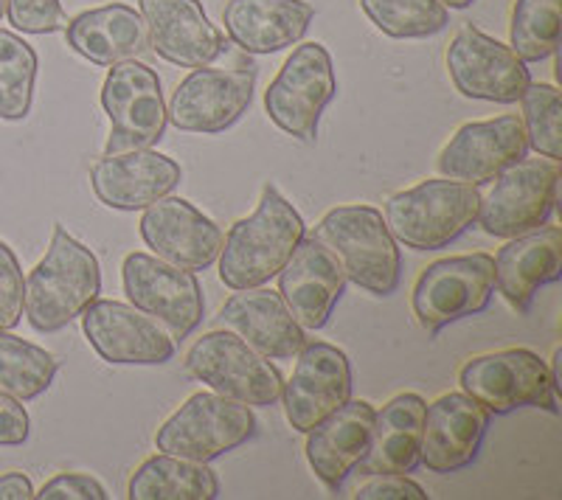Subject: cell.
Returning a JSON list of instances; mask_svg holds the SVG:
<instances>
[{"mask_svg":"<svg viewBox=\"0 0 562 500\" xmlns=\"http://www.w3.org/2000/svg\"><path fill=\"white\" fill-rule=\"evenodd\" d=\"M29 433H32V419H29L23 402L0 391V447L26 444Z\"/></svg>","mask_w":562,"mask_h":500,"instance_id":"39","label":"cell"},{"mask_svg":"<svg viewBox=\"0 0 562 500\" xmlns=\"http://www.w3.org/2000/svg\"><path fill=\"white\" fill-rule=\"evenodd\" d=\"M459 383L461 391L498 417L518 408H546L549 413H560V383H554L546 360L529 349H504L467 360Z\"/></svg>","mask_w":562,"mask_h":500,"instance_id":"5","label":"cell"},{"mask_svg":"<svg viewBox=\"0 0 562 500\" xmlns=\"http://www.w3.org/2000/svg\"><path fill=\"white\" fill-rule=\"evenodd\" d=\"M34 498L40 500H104L110 498L97 478L82 473H63L45 484Z\"/></svg>","mask_w":562,"mask_h":500,"instance_id":"38","label":"cell"},{"mask_svg":"<svg viewBox=\"0 0 562 500\" xmlns=\"http://www.w3.org/2000/svg\"><path fill=\"white\" fill-rule=\"evenodd\" d=\"M7 14V0H0V18Z\"/></svg>","mask_w":562,"mask_h":500,"instance_id":"42","label":"cell"},{"mask_svg":"<svg viewBox=\"0 0 562 500\" xmlns=\"http://www.w3.org/2000/svg\"><path fill=\"white\" fill-rule=\"evenodd\" d=\"M374 413V405L366 399H349L307 430V462L326 489L338 492L349 473L358 469L369 447Z\"/></svg>","mask_w":562,"mask_h":500,"instance_id":"25","label":"cell"},{"mask_svg":"<svg viewBox=\"0 0 562 500\" xmlns=\"http://www.w3.org/2000/svg\"><path fill=\"white\" fill-rule=\"evenodd\" d=\"M102 107L110 118L104 155L149 149L167 133V102L160 79L138 59L110 65L102 88Z\"/></svg>","mask_w":562,"mask_h":500,"instance_id":"11","label":"cell"},{"mask_svg":"<svg viewBox=\"0 0 562 500\" xmlns=\"http://www.w3.org/2000/svg\"><path fill=\"white\" fill-rule=\"evenodd\" d=\"M562 0H518L512 12V52L524 63H543L560 45Z\"/></svg>","mask_w":562,"mask_h":500,"instance_id":"33","label":"cell"},{"mask_svg":"<svg viewBox=\"0 0 562 500\" xmlns=\"http://www.w3.org/2000/svg\"><path fill=\"white\" fill-rule=\"evenodd\" d=\"M79 318L93 352L110 366H164L178 352L172 334L133 304L97 298Z\"/></svg>","mask_w":562,"mask_h":500,"instance_id":"13","label":"cell"},{"mask_svg":"<svg viewBox=\"0 0 562 500\" xmlns=\"http://www.w3.org/2000/svg\"><path fill=\"white\" fill-rule=\"evenodd\" d=\"M448 73L461 96L495 104L520 102L531 84L529 68L512 45L486 37L473 26H464L450 39Z\"/></svg>","mask_w":562,"mask_h":500,"instance_id":"15","label":"cell"},{"mask_svg":"<svg viewBox=\"0 0 562 500\" xmlns=\"http://www.w3.org/2000/svg\"><path fill=\"white\" fill-rule=\"evenodd\" d=\"M138 228L147 248H153L160 262L192 273L211 268L223 250L220 225L194 208L189 200L172 194L144 208Z\"/></svg>","mask_w":562,"mask_h":500,"instance_id":"16","label":"cell"},{"mask_svg":"<svg viewBox=\"0 0 562 500\" xmlns=\"http://www.w3.org/2000/svg\"><path fill=\"white\" fill-rule=\"evenodd\" d=\"M366 18L394 39L434 37L448 26V7L441 0H360Z\"/></svg>","mask_w":562,"mask_h":500,"instance_id":"32","label":"cell"},{"mask_svg":"<svg viewBox=\"0 0 562 500\" xmlns=\"http://www.w3.org/2000/svg\"><path fill=\"white\" fill-rule=\"evenodd\" d=\"M495 264V287L509 302L512 309L529 312L535 295L546 284L560 282L562 276V231L557 225L535 228L529 234L512 237Z\"/></svg>","mask_w":562,"mask_h":500,"instance_id":"24","label":"cell"},{"mask_svg":"<svg viewBox=\"0 0 562 500\" xmlns=\"http://www.w3.org/2000/svg\"><path fill=\"white\" fill-rule=\"evenodd\" d=\"M338 93L333 57L321 43L299 45L281 65L279 77L265 90V110L270 122L295 141L313 144L326 104Z\"/></svg>","mask_w":562,"mask_h":500,"instance_id":"10","label":"cell"},{"mask_svg":"<svg viewBox=\"0 0 562 500\" xmlns=\"http://www.w3.org/2000/svg\"><path fill=\"white\" fill-rule=\"evenodd\" d=\"M102 293V268L97 253L54 225L52 245L26 279L23 312L37 332L52 334L74 323Z\"/></svg>","mask_w":562,"mask_h":500,"instance_id":"2","label":"cell"},{"mask_svg":"<svg viewBox=\"0 0 562 500\" xmlns=\"http://www.w3.org/2000/svg\"><path fill=\"white\" fill-rule=\"evenodd\" d=\"M7 14L23 34H54L68 26V14L59 0H7Z\"/></svg>","mask_w":562,"mask_h":500,"instance_id":"35","label":"cell"},{"mask_svg":"<svg viewBox=\"0 0 562 500\" xmlns=\"http://www.w3.org/2000/svg\"><path fill=\"white\" fill-rule=\"evenodd\" d=\"M127 495L133 500H211L220 495V481L209 464L155 453L133 473Z\"/></svg>","mask_w":562,"mask_h":500,"instance_id":"29","label":"cell"},{"mask_svg":"<svg viewBox=\"0 0 562 500\" xmlns=\"http://www.w3.org/2000/svg\"><path fill=\"white\" fill-rule=\"evenodd\" d=\"M295 357L293 377L281 388V399L293 430L307 433L351 399V363L333 343H304Z\"/></svg>","mask_w":562,"mask_h":500,"instance_id":"17","label":"cell"},{"mask_svg":"<svg viewBox=\"0 0 562 500\" xmlns=\"http://www.w3.org/2000/svg\"><path fill=\"white\" fill-rule=\"evenodd\" d=\"M479 186L450 178L422 180L419 186L391 194L385 225L391 237L414 250H439L473 228L479 219Z\"/></svg>","mask_w":562,"mask_h":500,"instance_id":"3","label":"cell"},{"mask_svg":"<svg viewBox=\"0 0 562 500\" xmlns=\"http://www.w3.org/2000/svg\"><path fill=\"white\" fill-rule=\"evenodd\" d=\"M254 433L256 417L248 405L223 394L200 391L160 424L155 433V447L169 456L209 464L243 447Z\"/></svg>","mask_w":562,"mask_h":500,"instance_id":"6","label":"cell"},{"mask_svg":"<svg viewBox=\"0 0 562 500\" xmlns=\"http://www.w3.org/2000/svg\"><path fill=\"white\" fill-rule=\"evenodd\" d=\"M338 257L346 282L371 295H391L403 279V253L383 214L371 206H338L313 234Z\"/></svg>","mask_w":562,"mask_h":500,"instance_id":"4","label":"cell"},{"mask_svg":"<svg viewBox=\"0 0 562 500\" xmlns=\"http://www.w3.org/2000/svg\"><path fill=\"white\" fill-rule=\"evenodd\" d=\"M183 169L158 149H130L104 155L90 169V189L115 212H144L155 200L180 186Z\"/></svg>","mask_w":562,"mask_h":500,"instance_id":"19","label":"cell"},{"mask_svg":"<svg viewBox=\"0 0 562 500\" xmlns=\"http://www.w3.org/2000/svg\"><path fill=\"white\" fill-rule=\"evenodd\" d=\"M149 48L180 68H209L225 54V37L200 0H138Z\"/></svg>","mask_w":562,"mask_h":500,"instance_id":"20","label":"cell"},{"mask_svg":"<svg viewBox=\"0 0 562 500\" xmlns=\"http://www.w3.org/2000/svg\"><path fill=\"white\" fill-rule=\"evenodd\" d=\"M428 402L419 394H400L374 413L369 447L360 458V473H414L419 467L422 422H425Z\"/></svg>","mask_w":562,"mask_h":500,"instance_id":"28","label":"cell"},{"mask_svg":"<svg viewBox=\"0 0 562 500\" xmlns=\"http://www.w3.org/2000/svg\"><path fill=\"white\" fill-rule=\"evenodd\" d=\"M529 155L524 122L518 116H498L490 122H470L439 152V172L450 180L481 186L498 178L506 167Z\"/></svg>","mask_w":562,"mask_h":500,"instance_id":"18","label":"cell"},{"mask_svg":"<svg viewBox=\"0 0 562 500\" xmlns=\"http://www.w3.org/2000/svg\"><path fill=\"white\" fill-rule=\"evenodd\" d=\"M65 39L79 57L102 68L124 59H138L149 52L147 23L127 3H108L68 20Z\"/></svg>","mask_w":562,"mask_h":500,"instance_id":"27","label":"cell"},{"mask_svg":"<svg viewBox=\"0 0 562 500\" xmlns=\"http://www.w3.org/2000/svg\"><path fill=\"white\" fill-rule=\"evenodd\" d=\"M344 289L346 273L338 257L321 239L304 234L279 273V295L295 321L304 329L326 327Z\"/></svg>","mask_w":562,"mask_h":500,"instance_id":"22","label":"cell"},{"mask_svg":"<svg viewBox=\"0 0 562 500\" xmlns=\"http://www.w3.org/2000/svg\"><path fill=\"white\" fill-rule=\"evenodd\" d=\"M524 104V129L529 149L537 155L560 161L562 155V133H560V116H562V99L560 90L554 84L535 82L524 90L520 96Z\"/></svg>","mask_w":562,"mask_h":500,"instance_id":"34","label":"cell"},{"mask_svg":"<svg viewBox=\"0 0 562 500\" xmlns=\"http://www.w3.org/2000/svg\"><path fill=\"white\" fill-rule=\"evenodd\" d=\"M256 68H194L169 99L167 122L183 133L217 135L254 102Z\"/></svg>","mask_w":562,"mask_h":500,"instance_id":"14","label":"cell"},{"mask_svg":"<svg viewBox=\"0 0 562 500\" xmlns=\"http://www.w3.org/2000/svg\"><path fill=\"white\" fill-rule=\"evenodd\" d=\"M26 279L18 257L7 242H0V329H14L23 318Z\"/></svg>","mask_w":562,"mask_h":500,"instance_id":"36","label":"cell"},{"mask_svg":"<svg viewBox=\"0 0 562 500\" xmlns=\"http://www.w3.org/2000/svg\"><path fill=\"white\" fill-rule=\"evenodd\" d=\"M122 282L130 304L155 318L175 340L189 338L203 321V287L192 270L175 268L149 253H130L122 264Z\"/></svg>","mask_w":562,"mask_h":500,"instance_id":"12","label":"cell"},{"mask_svg":"<svg viewBox=\"0 0 562 500\" xmlns=\"http://www.w3.org/2000/svg\"><path fill=\"white\" fill-rule=\"evenodd\" d=\"M34 498L32 478L23 473L0 475V500H29Z\"/></svg>","mask_w":562,"mask_h":500,"instance_id":"40","label":"cell"},{"mask_svg":"<svg viewBox=\"0 0 562 500\" xmlns=\"http://www.w3.org/2000/svg\"><path fill=\"white\" fill-rule=\"evenodd\" d=\"M495 295V264L490 253L439 259L422 270L411 293L416 321L428 334H439L450 323L479 315Z\"/></svg>","mask_w":562,"mask_h":500,"instance_id":"8","label":"cell"},{"mask_svg":"<svg viewBox=\"0 0 562 500\" xmlns=\"http://www.w3.org/2000/svg\"><path fill=\"white\" fill-rule=\"evenodd\" d=\"M37 54L26 39L0 29V118L23 122L32 110Z\"/></svg>","mask_w":562,"mask_h":500,"instance_id":"31","label":"cell"},{"mask_svg":"<svg viewBox=\"0 0 562 500\" xmlns=\"http://www.w3.org/2000/svg\"><path fill=\"white\" fill-rule=\"evenodd\" d=\"M186 372L209 385L214 394L237 399L248 408L276 405L284 388L279 368L228 329H217L194 340L192 349L186 352Z\"/></svg>","mask_w":562,"mask_h":500,"instance_id":"7","label":"cell"},{"mask_svg":"<svg viewBox=\"0 0 562 500\" xmlns=\"http://www.w3.org/2000/svg\"><path fill=\"white\" fill-rule=\"evenodd\" d=\"M355 500H425V489L411 481L403 473H378L369 475L363 487L355 489Z\"/></svg>","mask_w":562,"mask_h":500,"instance_id":"37","label":"cell"},{"mask_svg":"<svg viewBox=\"0 0 562 500\" xmlns=\"http://www.w3.org/2000/svg\"><path fill=\"white\" fill-rule=\"evenodd\" d=\"M560 161L524 158L495 178V186L481 197L479 219L490 237L512 239L543 228L557 208L560 194Z\"/></svg>","mask_w":562,"mask_h":500,"instance_id":"9","label":"cell"},{"mask_svg":"<svg viewBox=\"0 0 562 500\" xmlns=\"http://www.w3.org/2000/svg\"><path fill=\"white\" fill-rule=\"evenodd\" d=\"M304 219L279 189L265 186L262 200L250 217L237 219L223 237L220 250V279L231 289L265 287L293 257L295 245L304 239Z\"/></svg>","mask_w":562,"mask_h":500,"instance_id":"1","label":"cell"},{"mask_svg":"<svg viewBox=\"0 0 562 500\" xmlns=\"http://www.w3.org/2000/svg\"><path fill=\"white\" fill-rule=\"evenodd\" d=\"M315 20L307 0H228L223 23L231 43L248 54H276L301 43Z\"/></svg>","mask_w":562,"mask_h":500,"instance_id":"26","label":"cell"},{"mask_svg":"<svg viewBox=\"0 0 562 500\" xmlns=\"http://www.w3.org/2000/svg\"><path fill=\"white\" fill-rule=\"evenodd\" d=\"M57 368L59 363L52 352L0 329V391L20 402H32L52 388Z\"/></svg>","mask_w":562,"mask_h":500,"instance_id":"30","label":"cell"},{"mask_svg":"<svg viewBox=\"0 0 562 500\" xmlns=\"http://www.w3.org/2000/svg\"><path fill=\"white\" fill-rule=\"evenodd\" d=\"M486 428H490V411L479 399L464 391L441 394L434 405L425 408L419 464L439 475L464 469L479 456Z\"/></svg>","mask_w":562,"mask_h":500,"instance_id":"21","label":"cell"},{"mask_svg":"<svg viewBox=\"0 0 562 500\" xmlns=\"http://www.w3.org/2000/svg\"><path fill=\"white\" fill-rule=\"evenodd\" d=\"M217 323L268 360L295 357L307 343L304 327L295 321L276 289H234V295L220 307Z\"/></svg>","mask_w":562,"mask_h":500,"instance_id":"23","label":"cell"},{"mask_svg":"<svg viewBox=\"0 0 562 500\" xmlns=\"http://www.w3.org/2000/svg\"><path fill=\"white\" fill-rule=\"evenodd\" d=\"M441 3H445V7H450V9H467L470 3H473V0H441Z\"/></svg>","mask_w":562,"mask_h":500,"instance_id":"41","label":"cell"}]
</instances>
